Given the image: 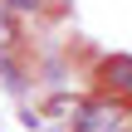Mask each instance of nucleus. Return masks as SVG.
I'll use <instances>...</instances> for the list:
<instances>
[{"label": "nucleus", "mask_w": 132, "mask_h": 132, "mask_svg": "<svg viewBox=\"0 0 132 132\" xmlns=\"http://www.w3.org/2000/svg\"><path fill=\"white\" fill-rule=\"evenodd\" d=\"M127 122H132V103L127 98H88V108L73 122V132H122Z\"/></svg>", "instance_id": "nucleus-1"}, {"label": "nucleus", "mask_w": 132, "mask_h": 132, "mask_svg": "<svg viewBox=\"0 0 132 132\" xmlns=\"http://www.w3.org/2000/svg\"><path fill=\"white\" fill-rule=\"evenodd\" d=\"M103 83H108L113 98H127V103H132V59H127V54L103 59Z\"/></svg>", "instance_id": "nucleus-2"}, {"label": "nucleus", "mask_w": 132, "mask_h": 132, "mask_svg": "<svg viewBox=\"0 0 132 132\" xmlns=\"http://www.w3.org/2000/svg\"><path fill=\"white\" fill-rule=\"evenodd\" d=\"M83 108H88V98H73V93H54V98L44 103V118H49V122H69V127H73V122L83 118Z\"/></svg>", "instance_id": "nucleus-3"}, {"label": "nucleus", "mask_w": 132, "mask_h": 132, "mask_svg": "<svg viewBox=\"0 0 132 132\" xmlns=\"http://www.w3.org/2000/svg\"><path fill=\"white\" fill-rule=\"evenodd\" d=\"M15 44H20V24H15V10L0 0V54H10Z\"/></svg>", "instance_id": "nucleus-4"}, {"label": "nucleus", "mask_w": 132, "mask_h": 132, "mask_svg": "<svg viewBox=\"0 0 132 132\" xmlns=\"http://www.w3.org/2000/svg\"><path fill=\"white\" fill-rule=\"evenodd\" d=\"M5 5H10L15 15H39V10H44L49 0H5Z\"/></svg>", "instance_id": "nucleus-5"}, {"label": "nucleus", "mask_w": 132, "mask_h": 132, "mask_svg": "<svg viewBox=\"0 0 132 132\" xmlns=\"http://www.w3.org/2000/svg\"><path fill=\"white\" fill-rule=\"evenodd\" d=\"M122 132H132V122H127V127H122Z\"/></svg>", "instance_id": "nucleus-6"}]
</instances>
